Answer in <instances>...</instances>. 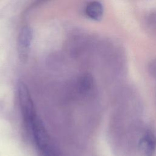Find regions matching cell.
Listing matches in <instances>:
<instances>
[{
	"label": "cell",
	"mask_w": 156,
	"mask_h": 156,
	"mask_svg": "<svg viewBox=\"0 0 156 156\" xmlns=\"http://www.w3.org/2000/svg\"><path fill=\"white\" fill-rule=\"evenodd\" d=\"M21 115L41 156H60L42 121L37 116L30 93L26 86L18 89Z\"/></svg>",
	"instance_id": "cell-1"
},
{
	"label": "cell",
	"mask_w": 156,
	"mask_h": 156,
	"mask_svg": "<svg viewBox=\"0 0 156 156\" xmlns=\"http://www.w3.org/2000/svg\"><path fill=\"white\" fill-rule=\"evenodd\" d=\"M136 146L141 156H154L156 151V134L154 131L151 128L142 130Z\"/></svg>",
	"instance_id": "cell-2"
},
{
	"label": "cell",
	"mask_w": 156,
	"mask_h": 156,
	"mask_svg": "<svg viewBox=\"0 0 156 156\" xmlns=\"http://www.w3.org/2000/svg\"><path fill=\"white\" fill-rule=\"evenodd\" d=\"M32 40L31 29L28 26L23 27L18 35L17 41L18 55L21 62H26L28 58Z\"/></svg>",
	"instance_id": "cell-3"
},
{
	"label": "cell",
	"mask_w": 156,
	"mask_h": 156,
	"mask_svg": "<svg viewBox=\"0 0 156 156\" xmlns=\"http://www.w3.org/2000/svg\"><path fill=\"white\" fill-rule=\"evenodd\" d=\"M85 13L90 19L96 21H101L104 15L103 5L99 1H91L87 4Z\"/></svg>",
	"instance_id": "cell-4"
},
{
	"label": "cell",
	"mask_w": 156,
	"mask_h": 156,
	"mask_svg": "<svg viewBox=\"0 0 156 156\" xmlns=\"http://www.w3.org/2000/svg\"><path fill=\"white\" fill-rule=\"evenodd\" d=\"M148 25L151 31L156 35V12L151 14L148 19Z\"/></svg>",
	"instance_id": "cell-5"
},
{
	"label": "cell",
	"mask_w": 156,
	"mask_h": 156,
	"mask_svg": "<svg viewBox=\"0 0 156 156\" xmlns=\"http://www.w3.org/2000/svg\"><path fill=\"white\" fill-rule=\"evenodd\" d=\"M48 1H49V0H37V1L34 3V4L33 5H34V6H37V5H40V4H43V3L46 2Z\"/></svg>",
	"instance_id": "cell-6"
},
{
	"label": "cell",
	"mask_w": 156,
	"mask_h": 156,
	"mask_svg": "<svg viewBox=\"0 0 156 156\" xmlns=\"http://www.w3.org/2000/svg\"><path fill=\"white\" fill-rule=\"evenodd\" d=\"M156 82V80H155ZM155 100H156V86H155Z\"/></svg>",
	"instance_id": "cell-7"
}]
</instances>
